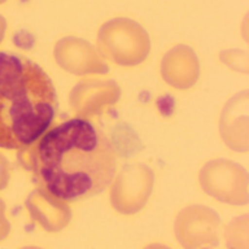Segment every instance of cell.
Segmentation results:
<instances>
[{
	"instance_id": "obj_1",
	"label": "cell",
	"mask_w": 249,
	"mask_h": 249,
	"mask_svg": "<svg viewBox=\"0 0 249 249\" xmlns=\"http://www.w3.org/2000/svg\"><path fill=\"white\" fill-rule=\"evenodd\" d=\"M29 155V166L42 188L64 201L104 191L118 162L108 137L79 117L44 133Z\"/></svg>"
},
{
	"instance_id": "obj_2",
	"label": "cell",
	"mask_w": 249,
	"mask_h": 249,
	"mask_svg": "<svg viewBox=\"0 0 249 249\" xmlns=\"http://www.w3.org/2000/svg\"><path fill=\"white\" fill-rule=\"evenodd\" d=\"M55 111L57 93L48 74L29 58L0 51V147H31Z\"/></svg>"
},
{
	"instance_id": "obj_3",
	"label": "cell",
	"mask_w": 249,
	"mask_h": 249,
	"mask_svg": "<svg viewBox=\"0 0 249 249\" xmlns=\"http://www.w3.org/2000/svg\"><path fill=\"white\" fill-rule=\"evenodd\" d=\"M99 54L124 67L142 64L150 53V38L146 29L128 18L105 22L98 32Z\"/></svg>"
},
{
	"instance_id": "obj_4",
	"label": "cell",
	"mask_w": 249,
	"mask_h": 249,
	"mask_svg": "<svg viewBox=\"0 0 249 249\" xmlns=\"http://www.w3.org/2000/svg\"><path fill=\"white\" fill-rule=\"evenodd\" d=\"M200 185L204 193L226 204L245 206L249 200L248 172L228 159L207 162L200 171Z\"/></svg>"
},
{
	"instance_id": "obj_5",
	"label": "cell",
	"mask_w": 249,
	"mask_h": 249,
	"mask_svg": "<svg viewBox=\"0 0 249 249\" xmlns=\"http://www.w3.org/2000/svg\"><path fill=\"white\" fill-rule=\"evenodd\" d=\"M153 185L155 174L147 165H125L114 179L111 204L121 214H136L147 204Z\"/></svg>"
},
{
	"instance_id": "obj_6",
	"label": "cell",
	"mask_w": 249,
	"mask_h": 249,
	"mask_svg": "<svg viewBox=\"0 0 249 249\" xmlns=\"http://www.w3.org/2000/svg\"><path fill=\"white\" fill-rule=\"evenodd\" d=\"M220 235L217 213L206 206H190L181 210L175 219L177 241L185 249L216 247Z\"/></svg>"
},
{
	"instance_id": "obj_7",
	"label": "cell",
	"mask_w": 249,
	"mask_h": 249,
	"mask_svg": "<svg viewBox=\"0 0 249 249\" xmlns=\"http://www.w3.org/2000/svg\"><path fill=\"white\" fill-rule=\"evenodd\" d=\"M54 58L57 64L77 76L105 74L108 66L99 51L88 41L77 36L61 38L54 47Z\"/></svg>"
},
{
	"instance_id": "obj_8",
	"label": "cell",
	"mask_w": 249,
	"mask_h": 249,
	"mask_svg": "<svg viewBox=\"0 0 249 249\" xmlns=\"http://www.w3.org/2000/svg\"><path fill=\"white\" fill-rule=\"evenodd\" d=\"M121 89L114 80L85 79L70 92V107L76 117L90 118L118 102Z\"/></svg>"
},
{
	"instance_id": "obj_9",
	"label": "cell",
	"mask_w": 249,
	"mask_h": 249,
	"mask_svg": "<svg viewBox=\"0 0 249 249\" xmlns=\"http://www.w3.org/2000/svg\"><path fill=\"white\" fill-rule=\"evenodd\" d=\"M223 142L235 152L249 149V93L241 92L229 99L220 117Z\"/></svg>"
},
{
	"instance_id": "obj_10",
	"label": "cell",
	"mask_w": 249,
	"mask_h": 249,
	"mask_svg": "<svg viewBox=\"0 0 249 249\" xmlns=\"http://www.w3.org/2000/svg\"><path fill=\"white\" fill-rule=\"evenodd\" d=\"M25 206L31 217L47 232H60L71 220L69 204L45 188L32 191L26 198Z\"/></svg>"
},
{
	"instance_id": "obj_11",
	"label": "cell",
	"mask_w": 249,
	"mask_h": 249,
	"mask_svg": "<svg viewBox=\"0 0 249 249\" xmlns=\"http://www.w3.org/2000/svg\"><path fill=\"white\" fill-rule=\"evenodd\" d=\"M162 77L175 89H190L200 77V61L196 51L184 44L171 48L162 60Z\"/></svg>"
},
{
	"instance_id": "obj_12",
	"label": "cell",
	"mask_w": 249,
	"mask_h": 249,
	"mask_svg": "<svg viewBox=\"0 0 249 249\" xmlns=\"http://www.w3.org/2000/svg\"><path fill=\"white\" fill-rule=\"evenodd\" d=\"M226 245L229 249H249L248 216L235 219L225 233Z\"/></svg>"
},
{
	"instance_id": "obj_13",
	"label": "cell",
	"mask_w": 249,
	"mask_h": 249,
	"mask_svg": "<svg viewBox=\"0 0 249 249\" xmlns=\"http://www.w3.org/2000/svg\"><path fill=\"white\" fill-rule=\"evenodd\" d=\"M222 61L233 70L247 73L248 71V54L241 50H228L220 54Z\"/></svg>"
},
{
	"instance_id": "obj_14",
	"label": "cell",
	"mask_w": 249,
	"mask_h": 249,
	"mask_svg": "<svg viewBox=\"0 0 249 249\" xmlns=\"http://www.w3.org/2000/svg\"><path fill=\"white\" fill-rule=\"evenodd\" d=\"M10 233V223L6 216V204L0 200V241L6 239Z\"/></svg>"
},
{
	"instance_id": "obj_15",
	"label": "cell",
	"mask_w": 249,
	"mask_h": 249,
	"mask_svg": "<svg viewBox=\"0 0 249 249\" xmlns=\"http://www.w3.org/2000/svg\"><path fill=\"white\" fill-rule=\"evenodd\" d=\"M10 179V168L7 159L0 155V190H4Z\"/></svg>"
},
{
	"instance_id": "obj_16",
	"label": "cell",
	"mask_w": 249,
	"mask_h": 249,
	"mask_svg": "<svg viewBox=\"0 0 249 249\" xmlns=\"http://www.w3.org/2000/svg\"><path fill=\"white\" fill-rule=\"evenodd\" d=\"M6 29H7V22L6 19L0 15V42L3 41L4 35H6Z\"/></svg>"
},
{
	"instance_id": "obj_17",
	"label": "cell",
	"mask_w": 249,
	"mask_h": 249,
	"mask_svg": "<svg viewBox=\"0 0 249 249\" xmlns=\"http://www.w3.org/2000/svg\"><path fill=\"white\" fill-rule=\"evenodd\" d=\"M144 249H171V248H168V247H165V245H162V244H152V245H147Z\"/></svg>"
},
{
	"instance_id": "obj_18",
	"label": "cell",
	"mask_w": 249,
	"mask_h": 249,
	"mask_svg": "<svg viewBox=\"0 0 249 249\" xmlns=\"http://www.w3.org/2000/svg\"><path fill=\"white\" fill-rule=\"evenodd\" d=\"M22 249H41V248H36V247H26V248H22Z\"/></svg>"
},
{
	"instance_id": "obj_19",
	"label": "cell",
	"mask_w": 249,
	"mask_h": 249,
	"mask_svg": "<svg viewBox=\"0 0 249 249\" xmlns=\"http://www.w3.org/2000/svg\"><path fill=\"white\" fill-rule=\"evenodd\" d=\"M4 1H6V0H0V4H1V3H4Z\"/></svg>"
}]
</instances>
